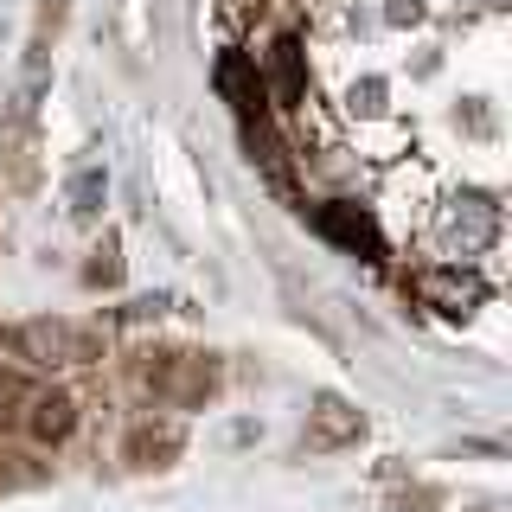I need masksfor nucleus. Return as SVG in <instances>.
Returning a JSON list of instances; mask_svg holds the SVG:
<instances>
[{
  "label": "nucleus",
  "mask_w": 512,
  "mask_h": 512,
  "mask_svg": "<svg viewBox=\"0 0 512 512\" xmlns=\"http://www.w3.org/2000/svg\"><path fill=\"white\" fill-rule=\"evenodd\" d=\"M13 352L26 365H90L103 359V333L84 327V320H26L13 333Z\"/></svg>",
  "instance_id": "obj_1"
},
{
  "label": "nucleus",
  "mask_w": 512,
  "mask_h": 512,
  "mask_svg": "<svg viewBox=\"0 0 512 512\" xmlns=\"http://www.w3.org/2000/svg\"><path fill=\"white\" fill-rule=\"evenodd\" d=\"M359 436H365L359 410H346L340 397H320V404H314V423H308V448H340V442H359Z\"/></svg>",
  "instance_id": "obj_3"
},
{
  "label": "nucleus",
  "mask_w": 512,
  "mask_h": 512,
  "mask_svg": "<svg viewBox=\"0 0 512 512\" xmlns=\"http://www.w3.org/2000/svg\"><path fill=\"white\" fill-rule=\"evenodd\" d=\"M71 429H77V397L71 391H32L26 397V436L39 448L71 442Z\"/></svg>",
  "instance_id": "obj_2"
},
{
  "label": "nucleus",
  "mask_w": 512,
  "mask_h": 512,
  "mask_svg": "<svg viewBox=\"0 0 512 512\" xmlns=\"http://www.w3.org/2000/svg\"><path fill=\"white\" fill-rule=\"evenodd\" d=\"M173 448H180V436H173V429H135V436H128V461H135V468H154V455H173Z\"/></svg>",
  "instance_id": "obj_4"
},
{
  "label": "nucleus",
  "mask_w": 512,
  "mask_h": 512,
  "mask_svg": "<svg viewBox=\"0 0 512 512\" xmlns=\"http://www.w3.org/2000/svg\"><path fill=\"white\" fill-rule=\"evenodd\" d=\"M320 224H327V231H340V237H352V244H372V224H365V218H340V212H320Z\"/></svg>",
  "instance_id": "obj_5"
}]
</instances>
